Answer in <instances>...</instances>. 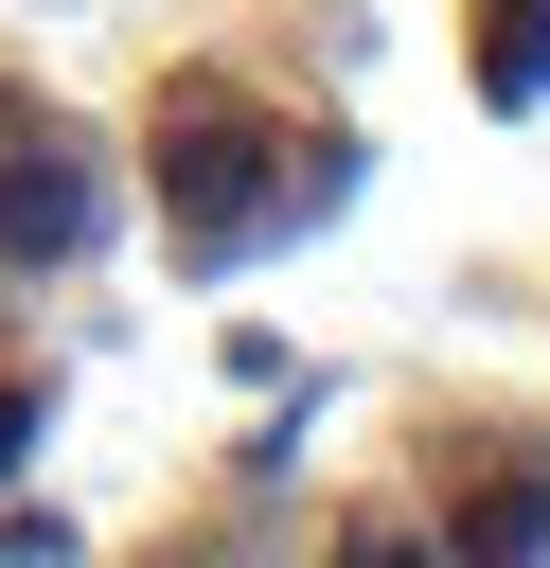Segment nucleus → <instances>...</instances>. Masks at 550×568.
I'll return each mask as SVG.
<instances>
[{
    "label": "nucleus",
    "instance_id": "f257e3e1",
    "mask_svg": "<svg viewBox=\"0 0 550 568\" xmlns=\"http://www.w3.org/2000/svg\"><path fill=\"white\" fill-rule=\"evenodd\" d=\"M337 195V160L302 142V124H266V106H160V213L195 231V248H266L284 213H319Z\"/></svg>",
    "mask_w": 550,
    "mask_h": 568
},
{
    "label": "nucleus",
    "instance_id": "f03ea898",
    "mask_svg": "<svg viewBox=\"0 0 550 568\" xmlns=\"http://www.w3.org/2000/svg\"><path fill=\"white\" fill-rule=\"evenodd\" d=\"M89 213H106V178L35 124V142L0 160V266H71V248H89Z\"/></svg>",
    "mask_w": 550,
    "mask_h": 568
},
{
    "label": "nucleus",
    "instance_id": "7ed1b4c3",
    "mask_svg": "<svg viewBox=\"0 0 550 568\" xmlns=\"http://www.w3.org/2000/svg\"><path fill=\"white\" fill-rule=\"evenodd\" d=\"M479 89H497V106H550V0H497V36H479Z\"/></svg>",
    "mask_w": 550,
    "mask_h": 568
},
{
    "label": "nucleus",
    "instance_id": "20e7f679",
    "mask_svg": "<svg viewBox=\"0 0 550 568\" xmlns=\"http://www.w3.org/2000/svg\"><path fill=\"white\" fill-rule=\"evenodd\" d=\"M461 550H550V479H479L461 497Z\"/></svg>",
    "mask_w": 550,
    "mask_h": 568
},
{
    "label": "nucleus",
    "instance_id": "39448f33",
    "mask_svg": "<svg viewBox=\"0 0 550 568\" xmlns=\"http://www.w3.org/2000/svg\"><path fill=\"white\" fill-rule=\"evenodd\" d=\"M18 444H35V390H0V462H18Z\"/></svg>",
    "mask_w": 550,
    "mask_h": 568
}]
</instances>
